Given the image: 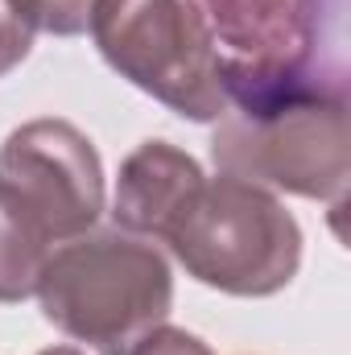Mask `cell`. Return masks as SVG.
<instances>
[{
	"label": "cell",
	"instance_id": "cell-1",
	"mask_svg": "<svg viewBox=\"0 0 351 355\" xmlns=\"http://www.w3.org/2000/svg\"><path fill=\"white\" fill-rule=\"evenodd\" d=\"M42 314L95 355H132L174 306V272L162 248L132 232H95L50 248L37 293Z\"/></svg>",
	"mask_w": 351,
	"mask_h": 355
},
{
	"label": "cell",
	"instance_id": "cell-2",
	"mask_svg": "<svg viewBox=\"0 0 351 355\" xmlns=\"http://www.w3.org/2000/svg\"><path fill=\"white\" fill-rule=\"evenodd\" d=\"M211 162L273 194H302L343 211L351 182L348 95L314 87L232 99L215 120Z\"/></svg>",
	"mask_w": 351,
	"mask_h": 355
},
{
	"label": "cell",
	"instance_id": "cell-3",
	"mask_svg": "<svg viewBox=\"0 0 351 355\" xmlns=\"http://www.w3.org/2000/svg\"><path fill=\"white\" fill-rule=\"evenodd\" d=\"M207 25L228 103L314 87L348 95V0H186Z\"/></svg>",
	"mask_w": 351,
	"mask_h": 355
},
{
	"label": "cell",
	"instance_id": "cell-4",
	"mask_svg": "<svg viewBox=\"0 0 351 355\" xmlns=\"http://www.w3.org/2000/svg\"><path fill=\"white\" fill-rule=\"evenodd\" d=\"M162 244L198 285L232 297L281 293L302 268V227L289 207L232 174L203 178Z\"/></svg>",
	"mask_w": 351,
	"mask_h": 355
},
{
	"label": "cell",
	"instance_id": "cell-5",
	"mask_svg": "<svg viewBox=\"0 0 351 355\" xmlns=\"http://www.w3.org/2000/svg\"><path fill=\"white\" fill-rule=\"evenodd\" d=\"M87 33L120 79L182 120L215 124L228 112L223 58L186 0H99Z\"/></svg>",
	"mask_w": 351,
	"mask_h": 355
},
{
	"label": "cell",
	"instance_id": "cell-6",
	"mask_svg": "<svg viewBox=\"0 0 351 355\" xmlns=\"http://www.w3.org/2000/svg\"><path fill=\"white\" fill-rule=\"evenodd\" d=\"M0 194L50 244L87 236L103 215V162L71 120H29L0 145Z\"/></svg>",
	"mask_w": 351,
	"mask_h": 355
},
{
	"label": "cell",
	"instance_id": "cell-7",
	"mask_svg": "<svg viewBox=\"0 0 351 355\" xmlns=\"http://www.w3.org/2000/svg\"><path fill=\"white\" fill-rule=\"evenodd\" d=\"M203 178H207L203 166L170 141L137 145L116 174V198H112L116 227L145 240H166L186 202L198 194Z\"/></svg>",
	"mask_w": 351,
	"mask_h": 355
},
{
	"label": "cell",
	"instance_id": "cell-8",
	"mask_svg": "<svg viewBox=\"0 0 351 355\" xmlns=\"http://www.w3.org/2000/svg\"><path fill=\"white\" fill-rule=\"evenodd\" d=\"M46 257H50V244L0 194V302H25V297H33Z\"/></svg>",
	"mask_w": 351,
	"mask_h": 355
},
{
	"label": "cell",
	"instance_id": "cell-9",
	"mask_svg": "<svg viewBox=\"0 0 351 355\" xmlns=\"http://www.w3.org/2000/svg\"><path fill=\"white\" fill-rule=\"evenodd\" d=\"M99 0H12V8L25 17L33 33H54V37H79L91 29Z\"/></svg>",
	"mask_w": 351,
	"mask_h": 355
},
{
	"label": "cell",
	"instance_id": "cell-10",
	"mask_svg": "<svg viewBox=\"0 0 351 355\" xmlns=\"http://www.w3.org/2000/svg\"><path fill=\"white\" fill-rule=\"evenodd\" d=\"M33 29L25 25V17L12 8V0H0V79L8 75V71H17L25 58H29V50H33Z\"/></svg>",
	"mask_w": 351,
	"mask_h": 355
},
{
	"label": "cell",
	"instance_id": "cell-11",
	"mask_svg": "<svg viewBox=\"0 0 351 355\" xmlns=\"http://www.w3.org/2000/svg\"><path fill=\"white\" fill-rule=\"evenodd\" d=\"M132 355H215V352L198 335H190L182 327H157Z\"/></svg>",
	"mask_w": 351,
	"mask_h": 355
},
{
	"label": "cell",
	"instance_id": "cell-12",
	"mask_svg": "<svg viewBox=\"0 0 351 355\" xmlns=\"http://www.w3.org/2000/svg\"><path fill=\"white\" fill-rule=\"evenodd\" d=\"M37 355H83L79 347H46V352H37Z\"/></svg>",
	"mask_w": 351,
	"mask_h": 355
}]
</instances>
